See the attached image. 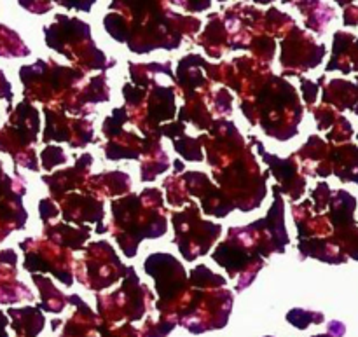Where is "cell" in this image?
<instances>
[{"instance_id":"6da1fadb","label":"cell","mask_w":358,"mask_h":337,"mask_svg":"<svg viewBox=\"0 0 358 337\" xmlns=\"http://www.w3.org/2000/svg\"><path fill=\"white\" fill-rule=\"evenodd\" d=\"M287 320L297 329H308L310 324H322L324 322V315L322 313H311V311L303 310H292L287 315Z\"/></svg>"},{"instance_id":"7a4b0ae2","label":"cell","mask_w":358,"mask_h":337,"mask_svg":"<svg viewBox=\"0 0 358 337\" xmlns=\"http://www.w3.org/2000/svg\"><path fill=\"white\" fill-rule=\"evenodd\" d=\"M329 331H331V332H332V331H336L334 334L341 337L343 334H345V325H343V324H339V322H332V324L329 325Z\"/></svg>"},{"instance_id":"3957f363","label":"cell","mask_w":358,"mask_h":337,"mask_svg":"<svg viewBox=\"0 0 358 337\" xmlns=\"http://www.w3.org/2000/svg\"><path fill=\"white\" fill-rule=\"evenodd\" d=\"M313 337H332V336H329V334H320V336H313Z\"/></svg>"}]
</instances>
